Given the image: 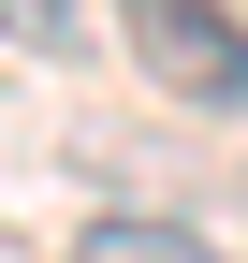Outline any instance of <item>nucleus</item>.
<instances>
[{"instance_id":"nucleus-3","label":"nucleus","mask_w":248,"mask_h":263,"mask_svg":"<svg viewBox=\"0 0 248 263\" xmlns=\"http://www.w3.org/2000/svg\"><path fill=\"white\" fill-rule=\"evenodd\" d=\"M73 29H88L73 0H0V44H44V59H58V44H73Z\"/></svg>"},{"instance_id":"nucleus-1","label":"nucleus","mask_w":248,"mask_h":263,"mask_svg":"<svg viewBox=\"0 0 248 263\" xmlns=\"http://www.w3.org/2000/svg\"><path fill=\"white\" fill-rule=\"evenodd\" d=\"M117 44L161 103L190 117H248V15L234 0H117Z\"/></svg>"},{"instance_id":"nucleus-2","label":"nucleus","mask_w":248,"mask_h":263,"mask_svg":"<svg viewBox=\"0 0 248 263\" xmlns=\"http://www.w3.org/2000/svg\"><path fill=\"white\" fill-rule=\"evenodd\" d=\"M58 263H234L219 234H190V219H146V205H117V219H73V249Z\"/></svg>"}]
</instances>
